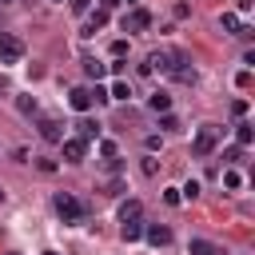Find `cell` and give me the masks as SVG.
<instances>
[{
  "label": "cell",
  "mask_w": 255,
  "mask_h": 255,
  "mask_svg": "<svg viewBox=\"0 0 255 255\" xmlns=\"http://www.w3.org/2000/svg\"><path fill=\"white\" fill-rule=\"evenodd\" d=\"M219 135H223L219 124H203V128L195 131V139H191V155H211L215 143H219Z\"/></svg>",
  "instance_id": "6da1fadb"
},
{
  "label": "cell",
  "mask_w": 255,
  "mask_h": 255,
  "mask_svg": "<svg viewBox=\"0 0 255 255\" xmlns=\"http://www.w3.org/2000/svg\"><path fill=\"white\" fill-rule=\"evenodd\" d=\"M52 207H56V215H60L64 223H80V219H84V207H80V199H76V195H68V191H56Z\"/></svg>",
  "instance_id": "7a4b0ae2"
},
{
  "label": "cell",
  "mask_w": 255,
  "mask_h": 255,
  "mask_svg": "<svg viewBox=\"0 0 255 255\" xmlns=\"http://www.w3.org/2000/svg\"><path fill=\"white\" fill-rule=\"evenodd\" d=\"M24 60V40L16 32H0V64H20Z\"/></svg>",
  "instance_id": "3957f363"
},
{
  "label": "cell",
  "mask_w": 255,
  "mask_h": 255,
  "mask_svg": "<svg viewBox=\"0 0 255 255\" xmlns=\"http://www.w3.org/2000/svg\"><path fill=\"white\" fill-rule=\"evenodd\" d=\"M167 76L179 80V84H195V80H199L195 68H191V60H187L183 52H175V48H171V68H167Z\"/></svg>",
  "instance_id": "277c9868"
},
{
  "label": "cell",
  "mask_w": 255,
  "mask_h": 255,
  "mask_svg": "<svg viewBox=\"0 0 255 255\" xmlns=\"http://www.w3.org/2000/svg\"><path fill=\"white\" fill-rule=\"evenodd\" d=\"M36 131H40L44 143H60V139H64V128H60L56 116H40V112H36Z\"/></svg>",
  "instance_id": "5b68a950"
},
{
  "label": "cell",
  "mask_w": 255,
  "mask_h": 255,
  "mask_svg": "<svg viewBox=\"0 0 255 255\" xmlns=\"http://www.w3.org/2000/svg\"><path fill=\"white\" fill-rule=\"evenodd\" d=\"M147 28H151V12L147 8H131L124 16V32H147Z\"/></svg>",
  "instance_id": "8992f818"
},
{
  "label": "cell",
  "mask_w": 255,
  "mask_h": 255,
  "mask_svg": "<svg viewBox=\"0 0 255 255\" xmlns=\"http://www.w3.org/2000/svg\"><path fill=\"white\" fill-rule=\"evenodd\" d=\"M60 143H64V159H68V163H84V155H88V143H84L80 135H76V139H60Z\"/></svg>",
  "instance_id": "52a82bcc"
},
{
  "label": "cell",
  "mask_w": 255,
  "mask_h": 255,
  "mask_svg": "<svg viewBox=\"0 0 255 255\" xmlns=\"http://www.w3.org/2000/svg\"><path fill=\"white\" fill-rule=\"evenodd\" d=\"M143 235H147L151 247H167V243H171V227H163V223H147Z\"/></svg>",
  "instance_id": "ba28073f"
},
{
  "label": "cell",
  "mask_w": 255,
  "mask_h": 255,
  "mask_svg": "<svg viewBox=\"0 0 255 255\" xmlns=\"http://www.w3.org/2000/svg\"><path fill=\"white\" fill-rule=\"evenodd\" d=\"M68 104H72L76 112H88V108L96 104V96H92V88H72V92H68Z\"/></svg>",
  "instance_id": "9c48e42d"
},
{
  "label": "cell",
  "mask_w": 255,
  "mask_h": 255,
  "mask_svg": "<svg viewBox=\"0 0 255 255\" xmlns=\"http://www.w3.org/2000/svg\"><path fill=\"white\" fill-rule=\"evenodd\" d=\"M147 68H151V72H163V76H167V68H171V48H155V52L147 56Z\"/></svg>",
  "instance_id": "30bf717a"
},
{
  "label": "cell",
  "mask_w": 255,
  "mask_h": 255,
  "mask_svg": "<svg viewBox=\"0 0 255 255\" xmlns=\"http://www.w3.org/2000/svg\"><path fill=\"white\" fill-rule=\"evenodd\" d=\"M219 28H223V32H231V36H251V32L239 24V12H223V16H219Z\"/></svg>",
  "instance_id": "8fae6325"
},
{
  "label": "cell",
  "mask_w": 255,
  "mask_h": 255,
  "mask_svg": "<svg viewBox=\"0 0 255 255\" xmlns=\"http://www.w3.org/2000/svg\"><path fill=\"white\" fill-rule=\"evenodd\" d=\"M104 24H108V12H104V8H96V12H92V16L84 20V36H96V32H100Z\"/></svg>",
  "instance_id": "7c38bea8"
},
{
  "label": "cell",
  "mask_w": 255,
  "mask_h": 255,
  "mask_svg": "<svg viewBox=\"0 0 255 255\" xmlns=\"http://www.w3.org/2000/svg\"><path fill=\"white\" fill-rule=\"evenodd\" d=\"M143 215V207H139V199H128L124 207H120V223H135Z\"/></svg>",
  "instance_id": "4fadbf2b"
},
{
  "label": "cell",
  "mask_w": 255,
  "mask_h": 255,
  "mask_svg": "<svg viewBox=\"0 0 255 255\" xmlns=\"http://www.w3.org/2000/svg\"><path fill=\"white\" fill-rule=\"evenodd\" d=\"M147 108H151V112H159V116H163V112H171V96H167V92H155V96H151V100H147Z\"/></svg>",
  "instance_id": "5bb4252c"
},
{
  "label": "cell",
  "mask_w": 255,
  "mask_h": 255,
  "mask_svg": "<svg viewBox=\"0 0 255 255\" xmlns=\"http://www.w3.org/2000/svg\"><path fill=\"white\" fill-rule=\"evenodd\" d=\"M76 131H80V139H84V143H88V139H96V135H100V128H96V124H92V120H80V124H76Z\"/></svg>",
  "instance_id": "9a60e30c"
},
{
  "label": "cell",
  "mask_w": 255,
  "mask_h": 255,
  "mask_svg": "<svg viewBox=\"0 0 255 255\" xmlns=\"http://www.w3.org/2000/svg\"><path fill=\"white\" fill-rule=\"evenodd\" d=\"M223 187H227V191H239V187H243V175H239L235 167H227V171H223Z\"/></svg>",
  "instance_id": "2e32d148"
},
{
  "label": "cell",
  "mask_w": 255,
  "mask_h": 255,
  "mask_svg": "<svg viewBox=\"0 0 255 255\" xmlns=\"http://www.w3.org/2000/svg\"><path fill=\"white\" fill-rule=\"evenodd\" d=\"M187 251H191V255H223V251H215L207 239H191V247H187Z\"/></svg>",
  "instance_id": "e0dca14e"
},
{
  "label": "cell",
  "mask_w": 255,
  "mask_h": 255,
  "mask_svg": "<svg viewBox=\"0 0 255 255\" xmlns=\"http://www.w3.org/2000/svg\"><path fill=\"white\" fill-rule=\"evenodd\" d=\"M128 96H131L128 80H116V84H112V92H108V100H128Z\"/></svg>",
  "instance_id": "ac0fdd59"
},
{
  "label": "cell",
  "mask_w": 255,
  "mask_h": 255,
  "mask_svg": "<svg viewBox=\"0 0 255 255\" xmlns=\"http://www.w3.org/2000/svg\"><path fill=\"white\" fill-rule=\"evenodd\" d=\"M251 139H255V131H251V124H239V128H235V143H239V147H247Z\"/></svg>",
  "instance_id": "d6986e66"
},
{
  "label": "cell",
  "mask_w": 255,
  "mask_h": 255,
  "mask_svg": "<svg viewBox=\"0 0 255 255\" xmlns=\"http://www.w3.org/2000/svg\"><path fill=\"white\" fill-rule=\"evenodd\" d=\"M84 72H88V76H92V80H100V76H104V72H108V68H104V64H100V60H84Z\"/></svg>",
  "instance_id": "ffe728a7"
},
{
  "label": "cell",
  "mask_w": 255,
  "mask_h": 255,
  "mask_svg": "<svg viewBox=\"0 0 255 255\" xmlns=\"http://www.w3.org/2000/svg\"><path fill=\"white\" fill-rule=\"evenodd\" d=\"M16 108H20L24 116H36V100H32V96H16Z\"/></svg>",
  "instance_id": "44dd1931"
},
{
  "label": "cell",
  "mask_w": 255,
  "mask_h": 255,
  "mask_svg": "<svg viewBox=\"0 0 255 255\" xmlns=\"http://www.w3.org/2000/svg\"><path fill=\"white\" fill-rule=\"evenodd\" d=\"M159 128H163V131H179L183 124H179V120H175L171 112H163V116H159Z\"/></svg>",
  "instance_id": "7402d4cb"
},
{
  "label": "cell",
  "mask_w": 255,
  "mask_h": 255,
  "mask_svg": "<svg viewBox=\"0 0 255 255\" xmlns=\"http://www.w3.org/2000/svg\"><path fill=\"white\" fill-rule=\"evenodd\" d=\"M163 203H167V207H179V203H183L179 187H163Z\"/></svg>",
  "instance_id": "603a6c76"
},
{
  "label": "cell",
  "mask_w": 255,
  "mask_h": 255,
  "mask_svg": "<svg viewBox=\"0 0 255 255\" xmlns=\"http://www.w3.org/2000/svg\"><path fill=\"white\" fill-rule=\"evenodd\" d=\"M179 195H183V199H195V195H199V179H187V183L179 187Z\"/></svg>",
  "instance_id": "cb8c5ba5"
},
{
  "label": "cell",
  "mask_w": 255,
  "mask_h": 255,
  "mask_svg": "<svg viewBox=\"0 0 255 255\" xmlns=\"http://www.w3.org/2000/svg\"><path fill=\"white\" fill-rule=\"evenodd\" d=\"M139 235H143L139 219H135V223H124V239H128V243H131V239H139Z\"/></svg>",
  "instance_id": "d4e9b609"
},
{
  "label": "cell",
  "mask_w": 255,
  "mask_h": 255,
  "mask_svg": "<svg viewBox=\"0 0 255 255\" xmlns=\"http://www.w3.org/2000/svg\"><path fill=\"white\" fill-rule=\"evenodd\" d=\"M100 155H104V159H116V143H112V139H100Z\"/></svg>",
  "instance_id": "484cf974"
},
{
  "label": "cell",
  "mask_w": 255,
  "mask_h": 255,
  "mask_svg": "<svg viewBox=\"0 0 255 255\" xmlns=\"http://www.w3.org/2000/svg\"><path fill=\"white\" fill-rule=\"evenodd\" d=\"M112 56L124 60V56H128V40H116V44H112Z\"/></svg>",
  "instance_id": "4316f807"
},
{
  "label": "cell",
  "mask_w": 255,
  "mask_h": 255,
  "mask_svg": "<svg viewBox=\"0 0 255 255\" xmlns=\"http://www.w3.org/2000/svg\"><path fill=\"white\" fill-rule=\"evenodd\" d=\"M231 116H239V120H243V116H247V100H235V104H231Z\"/></svg>",
  "instance_id": "83f0119b"
},
{
  "label": "cell",
  "mask_w": 255,
  "mask_h": 255,
  "mask_svg": "<svg viewBox=\"0 0 255 255\" xmlns=\"http://www.w3.org/2000/svg\"><path fill=\"white\" fill-rule=\"evenodd\" d=\"M36 167H40L44 175H52V171H56V159H36Z\"/></svg>",
  "instance_id": "f1b7e54d"
},
{
  "label": "cell",
  "mask_w": 255,
  "mask_h": 255,
  "mask_svg": "<svg viewBox=\"0 0 255 255\" xmlns=\"http://www.w3.org/2000/svg\"><path fill=\"white\" fill-rule=\"evenodd\" d=\"M68 4H72V12H76V16H84V12H88V4H92V0H68Z\"/></svg>",
  "instance_id": "f546056e"
},
{
  "label": "cell",
  "mask_w": 255,
  "mask_h": 255,
  "mask_svg": "<svg viewBox=\"0 0 255 255\" xmlns=\"http://www.w3.org/2000/svg\"><path fill=\"white\" fill-rule=\"evenodd\" d=\"M235 84H239V88H247V84H251V72H247V68H243V72H235Z\"/></svg>",
  "instance_id": "4dcf8cb0"
},
{
  "label": "cell",
  "mask_w": 255,
  "mask_h": 255,
  "mask_svg": "<svg viewBox=\"0 0 255 255\" xmlns=\"http://www.w3.org/2000/svg\"><path fill=\"white\" fill-rule=\"evenodd\" d=\"M251 4H255V0H235V8H239V12H251Z\"/></svg>",
  "instance_id": "1f68e13d"
},
{
  "label": "cell",
  "mask_w": 255,
  "mask_h": 255,
  "mask_svg": "<svg viewBox=\"0 0 255 255\" xmlns=\"http://www.w3.org/2000/svg\"><path fill=\"white\" fill-rule=\"evenodd\" d=\"M116 4H120V0H100V8H104V12H112Z\"/></svg>",
  "instance_id": "d6a6232c"
},
{
  "label": "cell",
  "mask_w": 255,
  "mask_h": 255,
  "mask_svg": "<svg viewBox=\"0 0 255 255\" xmlns=\"http://www.w3.org/2000/svg\"><path fill=\"white\" fill-rule=\"evenodd\" d=\"M0 203H4V187H0Z\"/></svg>",
  "instance_id": "836d02e7"
},
{
  "label": "cell",
  "mask_w": 255,
  "mask_h": 255,
  "mask_svg": "<svg viewBox=\"0 0 255 255\" xmlns=\"http://www.w3.org/2000/svg\"><path fill=\"white\" fill-rule=\"evenodd\" d=\"M44 255H56V251H44Z\"/></svg>",
  "instance_id": "e575fe53"
},
{
  "label": "cell",
  "mask_w": 255,
  "mask_h": 255,
  "mask_svg": "<svg viewBox=\"0 0 255 255\" xmlns=\"http://www.w3.org/2000/svg\"><path fill=\"white\" fill-rule=\"evenodd\" d=\"M0 4H12V0H0Z\"/></svg>",
  "instance_id": "d590c367"
},
{
  "label": "cell",
  "mask_w": 255,
  "mask_h": 255,
  "mask_svg": "<svg viewBox=\"0 0 255 255\" xmlns=\"http://www.w3.org/2000/svg\"><path fill=\"white\" fill-rule=\"evenodd\" d=\"M60 4H64V0H60Z\"/></svg>",
  "instance_id": "8d00e7d4"
}]
</instances>
